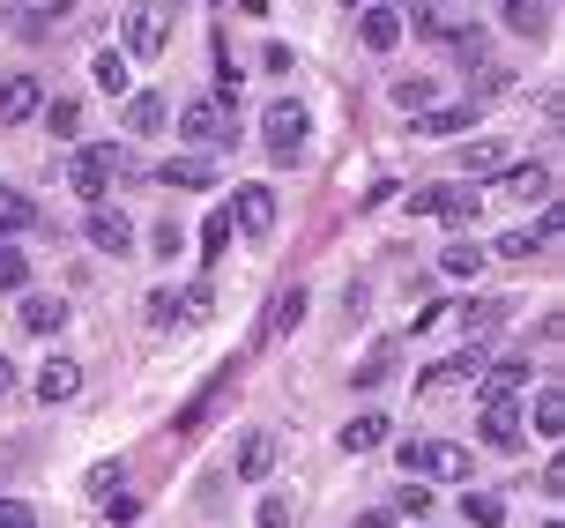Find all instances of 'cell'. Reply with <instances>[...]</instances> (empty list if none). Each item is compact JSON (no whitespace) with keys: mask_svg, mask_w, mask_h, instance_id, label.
<instances>
[{"mask_svg":"<svg viewBox=\"0 0 565 528\" xmlns=\"http://www.w3.org/2000/svg\"><path fill=\"white\" fill-rule=\"evenodd\" d=\"M119 179H141V171H135V157H127L119 141H89L83 157L67 165V187H75L83 201H97V209H105V194H113Z\"/></svg>","mask_w":565,"mask_h":528,"instance_id":"1","label":"cell"},{"mask_svg":"<svg viewBox=\"0 0 565 528\" xmlns=\"http://www.w3.org/2000/svg\"><path fill=\"white\" fill-rule=\"evenodd\" d=\"M395 462H402V469L439 476V484H469V454H461V446H447V440H402Z\"/></svg>","mask_w":565,"mask_h":528,"instance_id":"2","label":"cell"},{"mask_svg":"<svg viewBox=\"0 0 565 528\" xmlns=\"http://www.w3.org/2000/svg\"><path fill=\"white\" fill-rule=\"evenodd\" d=\"M306 105H298V97H276V105H268V119H260V135H268V157H276V165H290V157H298V149H306Z\"/></svg>","mask_w":565,"mask_h":528,"instance_id":"3","label":"cell"},{"mask_svg":"<svg viewBox=\"0 0 565 528\" xmlns=\"http://www.w3.org/2000/svg\"><path fill=\"white\" fill-rule=\"evenodd\" d=\"M409 217H439L454 231H469L477 223V187H417L409 194Z\"/></svg>","mask_w":565,"mask_h":528,"instance_id":"4","label":"cell"},{"mask_svg":"<svg viewBox=\"0 0 565 528\" xmlns=\"http://www.w3.org/2000/svg\"><path fill=\"white\" fill-rule=\"evenodd\" d=\"M209 313H216L209 283H194V291H157V298H149V320H157V328H201Z\"/></svg>","mask_w":565,"mask_h":528,"instance_id":"5","label":"cell"},{"mask_svg":"<svg viewBox=\"0 0 565 528\" xmlns=\"http://www.w3.org/2000/svg\"><path fill=\"white\" fill-rule=\"evenodd\" d=\"M179 135H186V141H216V149H231V141H238V119H224V105H216V97H194V105L179 112Z\"/></svg>","mask_w":565,"mask_h":528,"instance_id":"6","label":"cell"},{"mask_svg":"<svg viewBox=\"0 0 565 528\" xmlns=\"http://www.w3.org/2000/svg\"><path fill=\"white\" fill-rule=\"evenodd\" d=\"M83 231H89V246H97V253H113V261H127V253H135V223L119 217V209H89Z\"/></svg>","mask_w":565,"mask_h":528,"instance_id":"7","label":"cell"},{"mask_svg":"<svg viewBox=\"0 0 565 528\" xmlns=\"http://www.w3.org/2000/svg\"><path fill=\"white\" fill-rule=\"evenodd\" d=\"M157 179H164V187H179V194H209V187H216V165L186 149V157H164V165H157Z\"/></svg>","mask_w":565,"mask_h":528,"instance_id":"8","label":"cell"},{"mask_svg":"<svg viewBox=\"0 0 565 528\" xmlns=\"http://www.w3.org/2000/svg\"><path fill=\"white\" fill-rule=\"evenodd\" d=\"M119 38H127V53L157 60V53H164V15H157V8H127V23H119Z\"/></svg>","mask_w":565,"mask_h":528,"instance_id":"9","label":"cell"},{"mask_svg":"<svg viewBox=\"0 0 565 528\" xmlns=\"http://www.w3.org/2000/svg\"><path fill=\"white\" fill-rule=\"evenodd\" d=\"M38 105H45L38 75H8V83H0V127H23V119H30Z\"/></svg>","mask_w":565,"mask_h":528,"instance_id":"10","label":"cell"},{"mask_svg":"<svg viewBox=\"0 0 565 528\" xmlns=\"http://www.w3.org/2000/svg\"><path fill=\"white\" fill-rule=\"evenodd\" d=\"M521 388H529V358H499L491 372H477V394H483V402H513Z\"/></svg>","mask_w":565,"mask_h":528,"instance_id":"11","label":"cell"},{"mask_svg":"<svg viewBox=\"0 0 565 528\" xmlns=\"http://www.w3.org/2000/svg\"><path fill=\"white\" fill-rule=\"evenodd\" d=\"M75 388H83V365L75 358H45V372H38V402L53 410V402H75Z\"/></svg>","mask_w":565,"mask_h":528,"instance_id":"12","label":"cell"},{"mask_svg":"<svg viewBox=\"0 0 565 528\" xmlns=\"http://www.w3.org/2000/svg\"><path fill=\"white\" fill-rule=\"evenodd\" d=\"M231 223H238V231H268V223H276V194H268V187H238V194H231Z\"/></svg>","mask_w":565,"mask_h":528,"instance_id":"13","label":"cell"},{"mask_svg":"<svg viewBox=\"0 0 565 528\" xmlns=\"http://www.w3.org/2000/svg\"><path fill=\"white\" fill-rule=\"evenodd\" d=\"M164 119H171V105L157 89H135L127 97V135H164Z\"/></svg>","mask_w":565,"mask_h":528,"instance_id":"14","label":"cell"},{"mask_svg":"<svg viewBox=\"0 0 565 528\" xmlns=\"http://www.w3.org/2000/svg\"><path fill=\"white\" fill-rule=\"evenodd\" d=\"M477 127V105H431L417 112V135H469Z\"/></svg>","mask_w":565,"mask_h":528,"instance_id":"15","label":"cell"},{"mask_svg":"<svg viewBox=\"0 0 565 528\" xmlns=\"http://www.w3.org/2000/svg\"><path fill=\"white\" fill-rule=\"evenodd\" d=\"M358 38H365L372 53H395V45H402V15H395V8H365Z\"/></svg>","mask_w":565,"mask_h":528,"instance_id":"16","label":"cell"},{"mask_svg":"<svg viewBox=\"0 0 565 528\" xmlns=\"http://www.w3.org/2000/svg\"><path fill=\"white\" fill-rule=\"evenodd\" d=\"M268 469H276V440H268V432H246V440H238V476L260 484Z\"/></svg>","mask_w":565,"mask_h":528,"instance_id":"17","label":"cell"},{"mask_svg":"<svg viewBox=\"0 0 565 528\" xmlns=\"http://www.w3.org/2000/svg\"><path fill=\"white\" fill-rule=\"evenodd\" d=\"M499 187H507L513 201H551V165H513Z\"/></svg>","mask_w":565,"mask_h":528,"instance_id":"18","label":"cell"},{"mask_svg":"<svg viewBox=\"0 0 565 528\" xmlns=\"http://www.w3.org/2000/svg\"><path fill=\"white\" fill-rule=\"evenodd\" d=\"M477 268H483V246H477V239H454V246L439 253V276H454V283H477Z\"/></svg>","mask_w":565,"mask_h":528,"instance_id":"19","label":"cell"},{"mask_svg":"<svg viewBox=\"0 0 565 528\" xmlns=\"http://www.w3.org/2000/svg\"><path fill=\"white\" fill-rule=\"evenodd\" d=\"M298 320H306V291H298V283H290V291H276V306H268V342H276V335H290L298 328Z\"/></svg>","mask_w":565,"mask_h":528,"instance_id":"20","label":"cell"},{"mask_svg":"<svg viewBox=\"0 0 565 528\" xmlns=\"http://www.w3.org/2000/svg\"><path fill=\"white\" fill-rule=\"evenodd\" d=\"M483 440L491 446H521V410H513V402H483Z\"/></svg>","mask_w":565,"mask_h":528,"instance_id":"21","label":"cell"},{"mask_svg":"<svg viewBox=\"0 0 565 528\" xmlns=\"http://www.w3.org/2000/svg\"><path fill=\"white\" fill-rule=\"evenodd\" d=\"M23 328L30 335H60L67 328V306H60V298H23Z\"/></svg>","mask_w":565,"mask_h":528,"instance_id":"22","label":"cell"},{"mask_svg":"<svg viewBox=\"0 0 565 528\" xmlns=\"http://www.w3.org/2000/svg\"><path fill=\"white\" fill-rule=\"evenodd\" d=\"M231 231H238V223H231V201H216L209 223H201V261H216V253L231 246Z\"/></svg>","mask_w":565,"mask_h":528,"instance_id":"23","label":"cell"},{"mask_svg":"<svg viewBox=\"0 0 565 528\" xmlns=\"http://www.w3.org/2000/svg\"><path fill=\"white\" fill-rule=\"evenodd\" d=\"M380 440H387V418H380V410H365V418L342 424V446H350V454H365V446H380Z\"/></svg>","mask_w":565,"mask_h":528,"instance_id":"24","label":"cell"},{"mask_svg":"<svg viewBox=\"0 0 565 528\" xmlns=\"http://www.w3.org/2000/svg\"><path fill=\"white\" fill-rule=\"evenodd\" d=\"M499 15H507L521 38H543V23H551V15H543V0H499Z\"/></svg>","mask_w":565,"mask_h":528,"instance_id":"25","label":"cell"},{"mask_svg":"<svg viewBox=\"0 0 565 528\" xmlns=\"http://www.w3.org/2000/svg\"><path fill=\"white\" fill-rule=\"evenodd\" d=\"M499 165H507V141H491V135L461 149V171H469V179H477V171H499Z\"/></svg>","mask_w":565,"mask_h":528,"instance_id":"26","label":"cell"},{"mask_svg":"<svg viewBox=\"0 0 565 528\" xmlns=\"http://www.w3.org/2000/svg\"><path fill=\"white\" fill-rule=\"evenodd\" d=\"M30 223H38V209H30L15 187H0V239H8V231H30Z\"/></svg>","mask_w":565,"mask_h":528,"instance_id":"27","label":"cell"},{"mask_svg":"<svg viewBox=\"0 0 565 528\" xmlns=\"http://www.w3.org/2000/svg\"><path fill=\"white\" fill-rule=\"evenodd\" d=\"M499 320H507V306H499V298H483V306H469V313H461V328H469V342H483V335L499 328Z\"/></svg>","mask_w":565,"mask_h":528,"instance_id":"28","label":"cell"},{"mask_svg":"<svg viewBox=\"0 0 565 528\" xmlns=\"http://www.w3.org/2000/svg\"><path fill=\"white\" fill-rule=\"evenodd\" d=\"M536 432H543V440H558V432H565V394H558V388H543V402H536Z\"/></svg>","mask_w":565,"mask_h":528,"instance_id":"29","label":"cell"},{"mask_svg":"<svg viewBox=\"0 0 565 528\" xmlns=\"http://www.w3.org/2000/svg\"><path fill=\"white\" fill-rule=\"evenodd\" d=\"M499 514H507V506L491 499V492H469V499H461V521H477V528H499Z\"/></svg>","mask_w":565,"mask_h":528,"instance_id":"30","label":"cell"},{"mask_svg":"<svg viewBox=\"0 0 565 528\" xmlns=\"http://www.w3.org/2000/svg\"><path fill=\"white\" fill-rule=\"evenodd\" d=\"M23 283H30V261L8 246V239H0V291H23Z\"/></svg>","mask_w":565,"mask_h":528,"instance_id":"31","label":"cell"},{"mask_svg":"<svg viewBox=\"0 0 565 528\" xmlns=\"http://www.w3.org/2000/svg\"><path fill=\"white\" fill-rule=\"evenodd\" d=\"M45 127H53V135L67 141L75 127H83V105H75V97H53V112H45Z\"/></svg>","mask_w":565,"mask_h":528,"instance_id":"32","label":"cell"},{"mask_svg":"<svg viewBox=\"0 0 565 528\" xmlns=\"http://www.w3.org/2000/svg\"><path fill=\"white\" fill-rule=\"evenodd\" d=\"M97 83L113 89V97H127V60H119V53H97Z\"/></svg>","mask_w":565,"mask_h":528,"instance_id":"33","label":"cell"},{"mask_svg":"<svg viewBox=\"0 0 565 528\" xmlns=\"http://www.w3.org/2000/svg\"><path fill=\"white\" fill-rule=\"evenodd\" d=\"M395 105H402V112L431 105V83H424V75H402V83H395Z\"/></svg>","mask_w":565,"mask_h":528,"instance_id":"34","label":"cell"},{"mask_svg":"<svg viewBox=\"0 0 565 528\" xmlns=\"http://www.w3.org/2000/svg\"><path fill=\"white\" fill-rule=\"evenodd\" d=\"M387 365H395V358L380 350V358H365V365H358V372H350V380H358V388H380V380H387Z\"/></svg>","mask_w":565,"mask_h":528,"instance_id":"35","label":"cell"},{"mask_svg":"<svg viewBox=\"0 0 565 528\" xmlns=\"http://www.w3.org/2000/svg\"><path fill=\"white\" fill-rule=\"evenodd\" d=\"M0 528H38V514L23 499H0Z\"/></svg>","mask_w":565,"mask_h":528,"instance_id":"36","label":"cell"},{"mask_svg":"<svg viewBox=\"0 0 565 528\" xmlns=\"http://www.w3.org/2000/svg\"><path fill=\"white\" fill-rule=\"evenodd\" d=\"M157 253H164V261H171V253H186V231H179V223H157Z\"/></svg>","mask_w":565,"mask_h":528,"instance_id":"37","label":"cell"},{"mask_svg":"<svg viewBox=\"0 0 565 528\" xmlns=\"http://www.w3.org/2000/svg\"><path fill=\"white\" fill-rule=\"evenodd\" d=\"M254 521H260V528H282V521H290V506H282L276 492H268V499H260V514H254Z\"/></svg>","mask_w":565,"mask_h":528,"instance_id":"38","label":"cell"},{"mask_svg":"<svg viewBox=\"0 0 565 528\" xmlns=\"http://www.w3.org/2000/svg\"><path fill=\"white\" fill-rule=\"evenodd\" d=\"M402 514H431V492L424 484H402Z\"/></svg>","mask_w":565,"mask_h":528,"instance_id":"39","label":"cell"},{"mask_svg":"<svg viewBox=\"0 0 565 528\" xmlns=\"http://www.w3.org/2000/svg\"><path fill=\"white\" fill-rule=\"evenodd\" d=\"M409 8V15H424V8H439V0H395V15Z\"/></svg>","mask_w":565,"mask_h":528,"instance_id":"40","label":"cell"},{"mask_svg":"<svg viewBox=\"0 0 565 528\" xmlns=\"http://www.w3.org/2000/svg\"><path fill=\"white\" fill-rule=\"evenodd\" d=\"M358 528H395V514H365V521H358Z\"/></svg>","mask_w":565,"mask_h":528,"instance_id":"41","label":"cell"},{"mask_svg":"<svg viewBox=\"0 0 565 528\" xmlns=\"http://www.w3.org/2000/svg\"><path fill=\"white\" fill-rule=\"evenodd\" d=\"M8 380H15V365H8V358H0V394H8Z\"/></svg>","mask_w":565,"mask_h":528,"instance_id":"42","label":"cell"},{"mask_svg":"<svg viewBox=\"0 0 565 528\" xmlns=\"http://www.w3.org/2000/svg\"><path fill=\"white\" fill-rule=\"evenodd\" d=\"M15 8H23V0H0V15H15Z\"/></svg>","mask_w":565,"mask_h":528,"instance_id":"43","label":"cell"},{"mask_svg":"<svg viewBox=\"0 0 565 528\" xmlns=\"http://www.w3.org/2000/svg\"><path fill=\"white\" fill-rule=\"evenodd\" d=\"M164 8H171V15H179V0H157V15H164Z\"/></svg>","mask_w":565,"mask_h":528,"instance_id":"44","label":"cell"}]
</instances>
